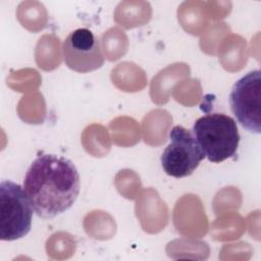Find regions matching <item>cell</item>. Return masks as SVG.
I'll use <instances>...</instances> for the list:
<instances>
[{"label":"cell","instance_id":"cell-1","mask_svg":"<svg viewBox=\"0 0 261 261\" xmlns=\"http://www.w3.org/2000/svg\"><path fill=\"white\" fill-rule=\"evenodd\" d=\"M23 190L39 217L53 218L68 210L77 199L80 174L66 157L41 154L25 172Z\"/></svg>","mask_w":261,"mask_h":261},{"label":"cell","instance_id":"cell-2","mask_svg":"<svg viewBox=\"0 0 261 261\" xmlns=\"http://www.w3.org/2000/svg\"><path fill=\"white\" fill-rule=\"evenodd\" d=\"M193 135L205 157L213 163L233 157L241 140L236 120L223 113H209L198 118Z\"/></svg>","mask_w":261,"mask_h":261},{"label":"cell","instance_id":"cell-3","mask_svg":"<svg viewBox=\"0 0 261 261\" xmlns=\"http://www.w3.org/2000/svg\"><path fill=\"white\" fill-rule=\"evenodd\" d=\"M33 207L21 187L11 180L0 184V239L15 241L27 236L32 227Z\"/></svg>","mask_w":261,"mask_h":261},{"label":"cell","instance_id":"cell-4","mask_svg":"<svg viewBox=\"0 0 261 261\" xmlns=\"http://www.w3.org/2000/svg\"><path fill=\"white\" fill-rule=\"evenodd\" d=\"M205 155L193 133L181 125L169 132V144L161 154V165L166 174L181 178L191 175Z\"/></svg>","mask_w":261,"mask_h":261},{"label":"cell","instance_id":"cell-5","mask_svg":"<svg viewBox=\"0 0 261 261\" xmlns=\"http://www.w3.org/2000/svg\"><path fill=\"white\" fill-rule=\"evenodd\" d=\"M232 113L240 124L253 134L261 133V71H249L238 80L229 94Z\"/></svg>","mask_w":261,"mask_h":261},{"label":"cell","instance_id":"cell-6","mask_svg":"<svg viewBox=\"0 0 261 261\" xmlns=\"http://www.w3.org/2000/svg\"><path fill=\"white\" fill-rule=\"evenodd\" d=\"M65 64L77 72H90L100 68L104 63L100 43L94 33L86 28L72 31L62 44Z\"/></svg>","mask_w":261,"mask_h":261}]
</instances>
